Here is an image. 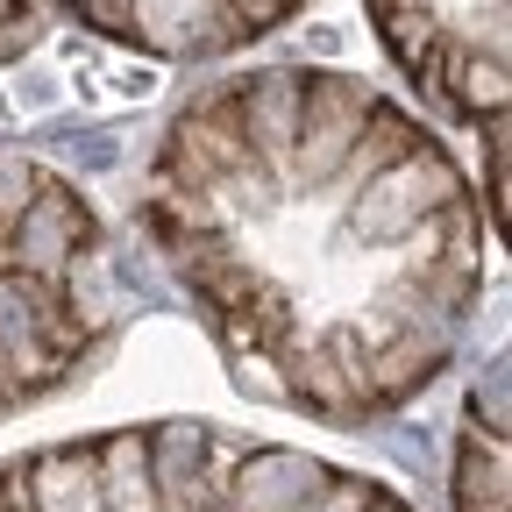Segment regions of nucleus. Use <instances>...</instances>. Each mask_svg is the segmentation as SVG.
<instances>
[{
    "instance_id": "20e7f679",
    "label": "nucleus",
    "mask_w": 512,
    "mask_h": 512,
    "mask_svg": "<svg viewBox=\"0 0 512 512\" xmlns=\"http://www.w3.org/2000/svg\"><path fill=\"white\" fill-rule=\"evenodd\" d=\"M328 463L306 456L292 441H256L235 456V470L221 477V512H299L306 498L328 491Z\"/></svg>"
},
{
    "instance_id": "f03ea898",
    "label": "nucleus",
    "mask_w": 512,
    "mask_h": 512,
    "mask_svg": "<svg viewBox=\"0 0 512 512\" xmlns=\"http://www.w3.org/2000/svg\"><path fill=\"white\" fill-rule=\"evenodd\" d=\"M377 107V86L349 79V72H306V114H299V143H292V164H285V185L292 192H328L356 128L370 121Z\"/></svg>"
},
{
    "instance_id": "7ed1b4c3",
    "label": "nucleus",
    "mask_w": 512,
    "mask_h": 512,
    "mask_svg": "<svg viewBox=\"0 0 512 512\" xmlns=\"http://www.w3.org/2000/svg\"><path fill=\"white\" fill-rule=\"evenodd\" d=\"M86 242H93V207L64 178H43L36 200H29V214L0 228V271L29 278V285H57L64 264H72Z\"/></svg>"
},
{
    "instance_id": "9d476101",
    "label": "nucleus",
    "mask_w": 512,
    "mask_h": 512,
    "mask_svg": "<svg viewBox=\"0 0 512 512\" xmlns=\"http://www.w3.org/2000/svg\"><path fill=\"white\" fill-rule=\"evenodd\" d=\"M512 498V463H505V441L491 434H463V456H456V512H505Z\"/></svg>"
},
{
    "instance_id": "f8f14e48",
    "label": "nucleus",
    "mask_w": 512,
    "mask_h": 512,
    "mask_svg": "<svg viewBox=\"0 0 512 512\" xmlns=\"http://www.w3.org/2000/svg\"><path fill=\"white\" fill-rule=\"evenodd\" d=\"M36 185H43L36 157H22V150H0V228L29 214V200H36Z\"/></svg>"
},
{
    "instance_id": "ddd939ff",
    "label": "nucleus",
    "mask_w": 512,
    "mask_h": 512,
    "mask_svg": "<svg viewBox=\"0 0 512 512\" xmlns=\"http://www.w3.org/2000/svg\"><path fill=\"white\" fill-rule=\"evenodd\" d=\"M377 498H384V484H377V477H349V470H335V477H328V491L306 498L299 512H377Z\"/></svg>"
},
{
    "instance_id": "423d86ee",
    "label": "nucleus",
    "mask_w": 512,
    "mask_h": 512,
    "mask_svg": "<svg viewBox=\"0 0 512 512\" xmlns=\"http://www.w3.org/2000/svg\"><path fill=\"white\" fill-rule=\"evenodd\" d=\"M448 349H456V335L448 328H399V335H384L370 342V363H363V413H392L406 406L413 392H427V384L448 370Z\"/></svg>"
},
{
    "instance_id": "dca6fc26",
    "label": "nucleus",
    "mask_w": 512,
    "mask_h": 512,
    "mask_svg": "<svg viewBox=\"0 0 512 512\" xmlns=\"http://www.w3.org/2000/svg\"><path fill=\"white\" fill-rule=\"evenodd\" d=\"M0 406H8V384H0Z\"/></svg>"
},
{
    "instance_id": "1a4fd4ad",
    "label": "nucleus",
    "mask_w": 512,
    "mask_h": 512,
    "mask_svg": "<svg viewBox=\"0 0 512 512\" xmlns=\"http://www.w3.org/2000/svg\"><path fill=\"white\" fill-rule=\"evenodd\" d=\"M441 100L484 121V114H505V57L498 50H477V43H448V64H441Z\"/></svg>"
},
{
    "instance_id": "6e6552de",
    "label": "nucleus",
    "mask_w": 512,
    "mask_h": 512,
    "mask_svg": "<svg viewBox=\"0 0 512 512\" xmlns=\"http://www.w3.org/2000/svg\"><path fill=\"white\" fill-rule=\"evenodd\" d=\"M427 136H420V128L399 114V107H370V121L356 128V143H349V157H342V171H335V185L328 192H349V200H356V192L370 185V178H384V171H392L399 157H413Z\"/></svg>"
},
{
    "instance_id": "39448f33",
    "label": "nucleus",
    "mask_w": 512,
    "mask_h": 512,
    "mask_svg": "<svg viewBox=\"0 0 512 512\" xmlns=\"http://www.w3.org/2000/svg\"><path fill=\"white\" fill-rule=\"evenodd\" d=\"M228 93H235V121H242L256 164L285 185V164H292V143H299V114H306V72L271 64V72H256V79H235Z\"/></svg>"
},
{
    "instance_id": "2eb2a0df",
    "label": "nucleus",
    "mask_w": 512,
    "mask_h": 512,
    "mask_svg": "<svg viewBox=\"0 0 512 512\" xmlns=\"http://www.w3.org/2000/svg\"><path fill=\"white\" fill-rule=\"evenodd\" d=\"M377 512H406V505H399V498H392V491H384V498H377Z\"/></svg>"
},
{
    "instance_id": "9b49d317",
    "label": "nucleus",
    "mask_w": 512,
    "mask_h": 512,
    "mask_svg": "<svg viewBox=\"0 0 512 512\" xmlns=\"http://www.w3.org/2000/svg\"><path fill=\"white\" fill-rule=\"evenodd\" d=\"M470 413L484 420L477 434H491V441H505V434H512V377H505V356H491V370L477 377V392H470Z\"/></svg>"
},
{
    "instance_id": "4468645a",
    "label": "nucleus",
    "mask_w": 512,
    "mask_h": 512,
    "mask_svg": "<svg viewBox=\"0 0 512 512\" xmlns=\"http://www.w3.org/2000/svg\"><path fill=\"white\" fill-rule=\"evenodd\" d=\"M22 15V0H0V22H15Z\"/></svg>"
},
{
    "instance_id": "0eeeda50",
    "label": "nucleus",
    "mask_w": 512,
    "mask_h": 512,
    "mask_svg": "<svg viewBox=\"0 0 512 512\" xmlns=\"http://www.w3.org/2000/svg\"><path fill=\"white\" fill-rule=\"evenodd\" d=\"M207 456H214V427H200V420L150 427V484H157L164 512H214L221 505V491L207 484Z\"/></svg>"
},
{
    "instance_id": "f257e3e1",
    "label": "nucleus",
    "mask_w": 512,
    "mask_h": 512,
    "mask_svg": "<svg viewBox=\"0 0 512 512\" xmlns=\"http://www.w3.org/2000/svg\"><path fill=\"white\" fill-rule=\"evenodd\" d=\"M448 200H463V171L448 164L441 143H420L413 157H399L384 178H370L349 200V242L363 249H399L420 221H434Z\"/></svg>"
}]
</instances>
